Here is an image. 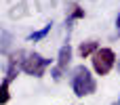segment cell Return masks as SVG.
Listing matches in <instances>:
<instances>
[{"instance_id": "1", "label": "cell", "mask_w": 120, "mask_h": 105, "mask_svg": "<svg viewBox=\"0 0 120 105\" xmlns=\"http://www.w3.org/2000/svg\"><path fill=\"white\" fill-rule=\"evenodd\" d=\"M72 88L78 97H86V95H93L97 91V82L95 78L91 76V72L84 67V65H78L72 74Z\"/></svg>"}, {"instance_id": "2", "label": "cell", "mask_w": 120, "mask_h": 105, "mask_svg": "<svg viewBox=\"0 0 120 105\" xmlns=\"http://www.w3.org/2000/svg\"><path fill=\"white\" fill-rule=\"evenodd\" d=\"M114 63H116V55H114L112 48H99L93 55V67L99 76H108L112 72Z\"/></svg>"}, {"instance_id": "3", "label": "cell", "mask_w": 120, "mask_h": 105, "mask_svg": "<svg viewBox=\"0 0 120 105\" xmlns=\"http://www.w3.org/2000/svg\"><path fill=\"white\" fill-rule=\"evenodd\" d=\"M49 63H51V61L44 59L42 55H38V53H30V55L23 59L21 69H23L25 74H30V76H42Z\"/></svg>"}, {"instance_id": "4", "label": "cell", "mask_w": 120, "mask_h": 105, "mask_svg": "<svg viewBox=\"0 0 120 105\" xmlns=\"http://www.w3.org/2000/svg\"><path fill=\"white\" fill-rule=\"evenodd\" d=\"M70 61H72V48H70V44H65V46H61V51H59V61H57V69H59V72L68 69Z\"/></svg>"}, {"instance_id": "5", "label": "cell", "mask_w": 120, "mask_h": 105, "mask_svg": "<svg viewBox=\"0 0 120 105\" xmlns=\"http://www.w3.org/2000/svg\"><path fill=\"white\" fill-rule=\"evenodd\" d=\"M97 51H99V44H97L95 40L82 42V44H80V48H78V53H80V57H82V59H86L89 55H95Z\"/></svg>"}, {"instance_id": "6", "label": "cell", "mask_w": 120, "mask_h": 105, "mask_svg": "<svg viewBox=\"0 0 120 105\" xmlns=\"http://www.w3.org/2000/svg\"><path fill=\"white\" fill-rule=\"evenodd\" d=\"M51 27H53L51 23H49V25H44V29H40V32H34V34L30 36V40H40V38H44V36L51 32Z\"/></svg>"}, {"instance_id": "7", "label": "cell", "mask_w": 120, "mask_h": 105, "mask_svg": "<svg viewBox=\"0 0 120 105\" xmlns=\"http://www.w3.org/2000/svg\"><path fill=\"white\" fill-rule=\"evenodd\" d=\"M8 84H11V82L4 78V82H2V95H0V103H2V105L8 101Z\"/></svg>"}, {"instance_id": "8", "label": "cell", "mask_w": 120, "mask_h": 105, "mask_svg": "<svg viewBox=\"0 0 120 105\" xmlns=\"http://www.w3.org/2000/svg\"><path fill=\"white\" fill-rule=\"evenodd\" d=\"M80 17H84V11H82L78 4H72V17H70V21H72V19H80Z\"/></svg>"}, {"instance_id": "9", "label": "cell", "mask_w": 120, "mask_h": 105, "mask_svg": "<svg viewBox=\"0 0 120 105\" xmlns=\"http://www.w3.org/2000/svg\"><path fill=\"white\" fill-rule=\"evenodd\" d=\"M6 48H8V34H6V32H2V51L6 53Z\"/></svg>"}, {"instance_id": "10", "label": "cell", "mask_w": 120, "mask_h": 105, "mask_svg": "<svg viewBox=\"0 0 120 105\" xmlns=\"http://www.w3.org/2000/svg\"><path fill=\"white\" fill-rule=\"evenodd\" d=\"M116 27H118V34H120V15L116 17Z\"/></svg>"}, {"instance_id": "11", "label": "cell", "mask_w": 120, "mask_h": 105, "mask_svg": "<svg viewBox=\"0 0 120 105\" xmlns=\"http://www.w3.org/2000/svg\"><path fill=\"white\" fill-rule=\"evenodd\" d=\"M118 105H120V99H118Z\"/></svg>"}]
</instances>
